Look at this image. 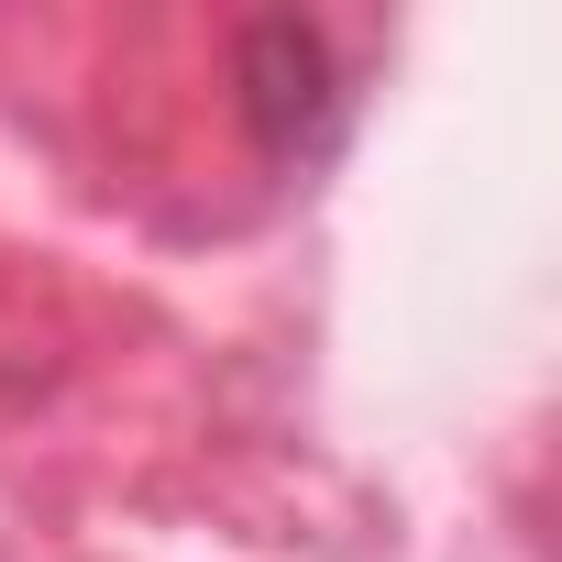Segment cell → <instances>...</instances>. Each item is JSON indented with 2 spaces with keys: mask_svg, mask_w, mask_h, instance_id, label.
<instances>
[{
  "mask_svg": "<svg viewBox=\"0 0 562 562\" xmlns=\"http://www.w3.org/2000/svg\"><path fill=\"white\" fill-rule=\"evenodd\" d=\"M243 111H254V144L265 155H321L331 122H342L331 45L310 23H254L243 34Z\"/></svg>",
  "mask_w": 562,
  "mask_h": 562,
  "instance_id": "1",
  "label": "cell"
}]
</instances>
